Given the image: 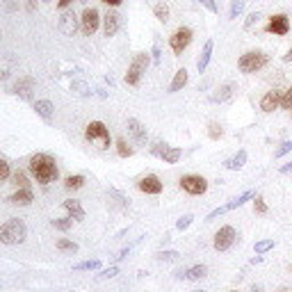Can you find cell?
Returning <instances> with one entry per match:
<instances>
[{"mask_svg": "<svg viewBox=\"0 0 292 292\" xmlns=\"http://www.w3.org/2000/svg\"><path fill=\"white\" fill-rule=\"evenodd\" d=\"M30 173L32 178L41 183V185H48L52 180H57L60 172H57V165H55V157L48 155V153H37V155L30 157Z\"/></svg>", "mask_w": 292, "mask_h": 292, "instance_id": "6da1fadb", "label": "cell"}, {"mask_svg": "<svg viewBox=\"0 0 292 292\" xmlns=\"http://www.w3.org/2000/svg\"><path fill=\"white\" fill-rule=\"evenodd\" d=\"M85 137H87V142H91L98 151H105V149L112 146L110 130H107V126H105L103 121H91V123H87V128H85Z\"/></svg>", "mask_w": 292, "mask_h": 292, "instance_id": "7a4b0ae2", "label": "cell"}, {"mask_svg": "<svg viewBox=\"0 0 292 292\" xmlns=\"http://www.w3.org/2000/svg\"><path fill=\"white\" fill-rule=\"evenodd\" d=\"M28 235V228L21 219H9L0 226V242L2 244H21Z\"/></svg>", "mask_w": 292, "mask_h": 292, "instance_id": "3957f363", "label": "cell"}, {"mask_svg": "<svg viewBox=\"0 0 292 292\" xmlns=\"http://www.w3.org/2000/svg\"><path fill=\"white\" fill-rule=\"evenodd\" d=\"M267 64V55L260 51H249L244 52L238 62V67H240L242 73H256V71H260L262 67Z\"/></svg>", "mask_w": 292, "mask_h": 292, "instance_id": "277c9868", "label": "cell"}, {"mask_svg": "<svg viewBox=\"0 0 292 292\" xmlns=\"http://www.w3.org/2000/svg\"><path fill=\"white\" fill-rule=\"evenodd\" d=\"M149 55L146 52H139L135 60H133V64H130V69H128L126 73V85H130V87H135L139 80H142L144 71H146V67H149Z\"/></svg>", "mask_w": 292, "mask_h": 292, "instance_id": "5b68a950", "label": "cell"}, {"mask_svg": "<svg viewBox=\"0 0 292 292\" xmlns=\"http://www.w3.org/2000/svg\"><path fill=\"white\" fill-rule=\"evenodd\" d=\"M180 188L185 189L188 194L199 196V194H206V189H208V180L203 178V176H196V173H188V176L180 178Z\"/></svg>", "mask_w": 292, "mask_h": 292, "instance_id": "8992f818", "label": "cell"}, {"mask_svg": "<svg viewBox=\"0 0 292 292\" xmlns=\"http://www.w3.org/2000/svg\"><path fill=\"white\" fill-rule=\"evenodd\" d=\"M189 41H192V30H189V28H183V25L169 37V46H172V51L176 52V55H180V52L185 51L189 46Z\"/></svg>", "mask_w": 292, "mask_h": 292, "instance_id": "52a82bcc", "label": "cell"}, {"mask_svg": "<svg viewBox=\"0 0 292 292\" xmlns=\"http://www.w3.org/2000/svg\"><path fill=\"white\" fill-rule=\"evenodd\" d=\"M235 238H238V233H235L233 226H222V228L215 233V242H212V244H215L217 251H226V249L235 242Z\"/></svg>", "mask_w": 292, "mask_h": 292, "instance_id": "ba28073f", "label": "cell"}, {"mask_svg": "<svg viewBox=\"0 0 292 292\" xmlns=\"http://www.w3.org/2000/svg\"><path fill=\"white\" fill-rule=\"evenodd\" d=\"M265 30L272 32V34H278V37H283V34H288V32H290V18H288L285 14L272 16Z\"/></svg>", "mask_w": 292, "mask_h": 292, "instance_id": "9c48e42d", "label": "cell"}, {"mask_svg": "<svg viewBox=\"0 0 292 292\" xmlns=\"http://www.w3.org/2000/svg\"><path fill=\"white\" fill-rule=\"evenodd\" d=\"M80 21H83V32L85 34H94V32L98 30V23H101V16H98V12L94 7H87L83 12V18H80Z\"/></svg>", "mask_w": 292, "mask_h": 292, "instance_id": "30bf717a", "label": "cell"}, {"mask_svg": "<svg viewBox=\"0 0 292 292\" xmlns=\"http://www.w3.org/2000/svg\"><path fill=\"white\" fill-rule=\"evenodd\" d=\"M137 188H139V192H144V194H160V192H162V183H160V178H157L155 173H149V176L139 178Z\"/></svg>", "mask_w": 292, "mask_h": 292, "instance_id": "8fae6325", "label": "cell"}, {"mask_svg": "<svg viewBox=\"0 0 292 292\" xmlns=\"http://www.w3.org/2000/svg\"><path fill=\"white\" fill-rule=\"evenodd\" d=\"M278 105H281V91H276V89L267 91V94L260 98V110L262 112H274Z\"/></svg>", "mask_w": 292, "mask_h": 292, "instance_id": "7c38bea8", "label": "cell"}, {"mask_svg": "<svg viewBox=\"0 0 292 292\" xmlns=\"http://www.w3.org/2000/svg\"><path fill=\"white\" fill-rule=\"evenodd\" d=\"M119 14H114V12H107L103 18V25H105V37H114L117 30H119Z\"/></svg>", "mask_w": 292, "mask_h": 292, "instance_id": "4fadbf2b", "label": "cell"}, {"mask_svg": "<svg viewBox=\"0 0 292 292\" xmlns=\"http://www.w3.org/2000/svg\"><path fill=\"white\" fill-rule=\"evenodd\" d=\"M128 130H130V135L135 137L137 144H146V128L137 119H128Z\"/></svg>", "mask_w": 292, "mask_h": 292, "instance_id": "5bb4252c", "label": "cell"}, {"mask_svg": "<svg viewBox=\"0 0 292 292\" xmlns=\"http://www.w3.org/2000/svg\"><path fill=\"white\" fill-rule=\"evenodd\" d=\"M32 189H18V192H14V194L9 196V203H14V206H30L32 203Z\"/></svg>", "mask_w": 292, "mask_h": 292, "instance_id": "9a60e30c", "label": "cell"}, {"mask_svg": "<svg viewBox=\"0 0 292 292\" xmlns=\"http://www.w3.org/2000/svg\"><path fill=\"white\" fill-rule=\"evenodd\" d=\"M64 210H67L69 215H71V219H75V222H83V219H85V210H83V206H80L78 201H73V199L64 201Z\"/></svg>", "mask_w": 292, "mask_h": 292, "instance_id": "2e32d148", "label": "cell"}, {"mask_svg": "<svg viewBox=\"0 0 292 292\" xmlns=\"http://www.w3.org/2000/svg\"><path fill=\"white\" fill-rule=\"evenodd\" d=\"M185 85H188V71H185V69H178L176 75H173V83L169 85V91H178V89H183Z\"/></svg>", "mask_w": 292, "mask_h": 292, "instance_id": "e0dca14e", "label": "cell"}, {"mask_svg": "<svg viewBox=\"0 0 292 292\" xmlns=\"http://www.w3.org/2000/svg\"><path fill=\"white\" fill-rule=\"evenodd\" d=\"M244 162H247V153H244V151H240L238 155H233L231 160H226L224 165H226V169H231V172H238V169H242V167H244Z\"/></svg>", "mask_w": 292, "mask_h": 292, "instance_id": "ac0fdd59", "label": "cell"}, {"mask_svg": "<svg viewBox=\"0 0 292 292\" xmlns=\"http://www.w3.org/2000/svg\"><path fill=\"white\" fill-rule=\"evenodd\" d=\"M210 55H212V41H206V46H203V55L199 57V62H196V69H199L201 73L206 71V67H208Z\"/></svg>", "mask_w": 292, "mask_h": 292, "instance_id": "d6986e66", "label": "cell"}, {"mask_svg": "<svg viewBox=\"0 0 292 292\" xmlns=\"http://www.w3.org/2000/svg\"><path fill=\"white\" fill-rule=\"evenodd\" d=\"M34 110H37L46 121H51V117H52V103L51 101H37V103H34Z\"/></svg>", "mask_w": 292, "mask_h": 292, "instance_id": "ffe728a7", "label": "cell"}, {"mask_svg": "<svg viewBox=\"0 0 292 292\" xmlns=\"http://www.w3.org/2000/svg\"><path fill=\"white\" fill-rule=\"evenodd\" d=\"M206 272H208L206 265H194V267H189V270L185 272V278H189V281H199V278L206 276Z\"/></svg>", "mask_w": 292, "mask_h": 292, "instance_id": "44dd1931", "label": "cell"}, {"mask_svg": "<svg viewBox=\"0 0 292 292\" xmlns=\"http://www.w3.org/2000/svg\"><path fill=\"white\" fill-rule=\"evenodd\" d=\"M62 32L64 34H73L75 32V14H64V18H62Z\"/></svg>", "mask_w": 292, "mask_h": 292, "instance_id": "7402d4cb", "label": "cell"}, {"mask_svg": "<svg viewBox=\"0 0 292 292\" xmlns=\"http://www.w3.org/2000/svg\"><path fill=\"white\" fill-rule=\"evenodd\" d=\"M160 155H162V160H165V162H169V165H176V162L180 160V149H165Z\"/></svg>", "mask_w": 292, "mask_h": 292, "instance_id": "603a6c76", "label": "cell"}, {"mask_svg": "<svg viewBox=\"0 0 292 292\" xmlns=\"http://www.w3.org/2000/svg\"><path fill=\"white\" fill-rule=\"evenodd\" d=\"M57 249H60V251H67V254H78V244L67 240V238H60V240H57Z\"/></svg>", "mask_w": 292, "mask_h": 292, "instance_id": "cb8c5ba5", "label": "cell"}, {"mask_svg": "<svg viewBox=\"0 0 292 292\" xmlns=\"http://www.w3.org/2000/svg\"><path fill=\"white\" fill-rule=\"evenodd\" d=\"M85 185V176H69L64 180V188L67 189H80Z\"/></svg>", "mask_w": 292, "mask_h": 292, "instance_id": "d4e9b609", "label": "cell"}, {"mask_svg": "<svg viewBox=\"0 0 292 292\" xmlns=\"http://www.w3.org/2000/svg\"><path fill=\"white\" fill-rule=\"evenodd\" d=\"M155 16H157V21H162V23L169 21V7H167L165 2H157L155 5Z\"/></svg>", "mask_w": 292, "mask_h": 292, "instance_id": "484cf974", "label": "cell"}, {"mask_svg": "<svg viewBox=\"0 0 292 292\" xmlns=\"http://www.w3.org/2000/svg\"><path fill=\"white\" fill-rule=\"evenodd\" d=\"M117 153H119L121 157H130L133 155V149L126 144V139H121L119 137V139H117Z\"/></svg>", "mask_w": 292, "mask_h": 292, "instance_id": "4316f807", "label": "cell"}, {"mask_svg": "<svg viewBox=\"0 0 292 292\" xmlns=\"http://www.w3.org/2000/svg\"><path fill=\"white\" fill-rule=\"evenodd\" d=\"M52 226L57 228V231H69L71 226H73V219L71 217H62V219H52Z\"/></svg>", "mask_w": 292, "mask_h": 292, "instance_id": "83f0119b", "label": "cell"}, {"mask_svg": "<svg viewBox=\"0 0 292 292\" xmlns=\"http://www.w3.org/2000/svg\"><path fill=\"white\" fill-rule=\"evenodd\" d=\"M251 196H254V194H251V192H244V194H242V196H240V199H235V201H231V203H226L224 208H226V210H233V208H240L242 203H247V201H249V199H251Z\"/></svg>", "mask_w": 292, "mask_h": 292, "instance_id": "f1b7e54d", "label": "cell"}, {"mask_svg": "<svg viewBox=\"0 0 292 292\" xmlns=\"http://www.w3.org/2000/svg\"><path fill=\"white\" fill-rule=\"evenodd\" d=\"M14 185L18 189H25L28 188V176H25V172H21V169H18V172L14 173Z\"/></svg>", "mask_w": 292, "mask_h": 292, "instance_id": "f546056e", "label": "cell"}, {"mask_svg": "<svg viewBox=\"0 0 292 292\" xmlns=\"http://www.w3.org/2000/svg\"><path fill=\"white\" fill-rule=\"evenodd\" d=\"M274 244H276L274 240H260V242H256V254H265V251L274 249Z\"/></svg>", "mask_w": 292, "mask_h": 292, "instance_id": "4dcf8cb0", "label": "cell"}, {"mask_svg": "<svg viewBox=\"0 0 292 292\" xmlns=\"http://www.w3.org/2000/svg\"><path fill=\"white\" fill-rule=\"evenodd\" d=\"M208 135H210V139H222L224 130H222L219 123H210V126H208Z\"/></svg>", "mask_w": 292, "mask_h": 292, "instance_id": "1f68e13d", "label": "cell"}, {"mask_svg": "<svg viewBox=\"0 0 292 292\" xmlns=\"http://www.w3.org/2000/svg\"><path fill=\"white\" fill-rule=\"evenodd\" d=\"M98 267H101V262L98 260H85V262H80V265H75L73 270H98Z\"/></svg>", "mask_w": 292, "mask_h": 292, "instance_id": "d6a6232c", "label": "cell"}, {"mask_svg": "<svg viewBox=\"0 0 292 292\" xmlns=\"http://www.w3.org/2000/svg\"><path fill=\"white\" fill-rule=\"evenodd\" d=\"M281 107L283 110H292V87L281 96Z\"/></svg>", "mask_w": 292, "mask_h": 292, "instance_id": "836d02e7", "label": "cell"}, {"mask_svg": "<svg viewBox=\"0 0 292 292\" xmlns=\"http://www.w3.org/2000/svg\"><path fill=\"white\" fill-rule=\"evenodd\" d=\"M254 208H256V212H258V215H265V212H267V203H265V199H262V196H256Z\"/></svg>", "mask_w": 292, "mask_h": 292, "instance_id": "e575fe53", "label": "cell"}, {"mask_svg": "<svg viewBox=\"0 0 292 292\" xmlns=\"http://www.w3.org/2000/svg\"><path fill=\"white\" fill-rule=\"evenodd\" d=\"M7 178H9V162L0 157V183H2V180H7Z\"/></svg>", "mask_w": 292, "mask_h": 292, "instance_id": "d590c367", "label": "cell"}, {"mask_svg": "<svg viewBox=\"0 0 292 292\" xmlns=\"http://www.w3.org/2000/svg\"><path fill=\"white\" fill-rule=\"evenodd\" d=\"M222 94H217V96H212V101H226V98L231 96V91H233V85H226V87H222Z\"/></svg>", "mask_w": 292, "mask_h": 292, "instance_id": "8d00e7d4", "label": "cell"}, {"mask_svg": "<svg viewBox=\"0 0 292 292\" xmlns=\"http://www.w3.org/2000/svg\"><path fill=\"white\" fill-rule=\"evenodd\" d=\"M117 274H119V267H110V270L101 272L96 278H98V281H103V278H112V276H117Z\"/></svg>", "mask_w": 292, "mask_h": 292, "instance_id": "74e56055", "label": "cell"}, {"mask_svg": "<svg viewBox=\"0 0 292 292\" xmlns=\"http://www.w3.org/2000/svg\"><path fill=\"white\" fill-rule=\"evenodd\" d=\"M288 151H292V142H283L281 146H278L276 151H274V157H281V155H285Z\"/></svg>", "mask_w": 292, "mask_h": 292, "instance_id": "f35d334b", "label": "cell"}, {"mask_svg": "<svg viewBox=\"0 0 292 292\" xmlns=\"http://www.w3.org/2000/svg\"><path fill=\"white\" fill-rule=\"evenodd\" d=\"M242 7H244V2H242V0H233V5H231V18H235V16L240 14Z\"/></svg>", "mask_w": 292, "mask_h": 292, "instance_id": "ab89813d", "label": "cell"}, {"mask_svg": "<svg viewBox=\"0 0 292 292\" xmlns=\"http://www.w3.org/2000/svg\"><path fill=\"white\" fill-rule=\"evenodd\" d=\"M157 258H160V260H176L178 254H176V251H162V254H157Z\"/></svg>", "mask_w": 292, "mask_h": 292, "instance_id": "60d3db41", "label": "cell"}, {"mask_svg": "<svg viewBox=\"0 0 292 292\" xmlns=\"http://www.w3.org/2000/svg\"><path fill=\"white\" fill-rule=\"evenodd\" d=\"M189 224H192V217L188 215V217H183V219L178 222V224H176V228H178V231H183V228H188Z\"/></svg>", "mask_w": 292, "mask_h": 292, "instance_id": "b9f144b4", "label": "cell"}, {"mask_svg": "<svg viewBox=\"0 0 292 292\" xmlns=\"http://www.w3.org/2000/svg\"><path fill=\"white\" fill-rule=\"evenodd\" d=\"M201 2L210 9V12H217V5H215V0H201Z\"/></svg>", "mask_w": 292, "mask_h": 292, "instance_id": "7bdbcfd3", "label": "cell"}, {"mask_svg": "<svg viewBox=\"0 0 292 292\" xmlns=\"http://www.w3.org/2000/svg\"><path fill=\"white\" fill-rule=\"evenodd\" d=\"M258 18H260V14H251V16H249V21H247V28H251V25H254V23L258 21Z\"/></svg>", "mask_w": 292, "mask_h": 292, "instance_id": "ee69618b", "label": "cell"}, {"mask_svg": "<svg viewBox=\"0 0 292 292\" xmlns=\"http://www.w3.org/2000/svg\"><path fill=\"white\" fill-rule=\"evenodd\" d=\"M71 2H73V0H60V2H57V7H60V9H64V7H69Z\"/></svg>", "mask_w": 292, "mask_h": 292, "instance_id": "f6af8a7d", "label": "cell"}, {"mask_svg": "<svg viewBox=\"0 0 292 292\" xmlns=\"http://www.w3.org/2000/svg\"><path fill=\"white\" fill-rule=\"evenodd\" d=\"M292 172V162H288L285 167H281V173H290Z\"/></svg>", "mask_w": 292, "mask_h": 292, "instance_id": "bcb514c9", "label": "cell"}, {"mask_svg": "<svg viewBox=\"0 0 292 292\" xmlns=\"http://www.w3.org/2000/svg\"><path fill=\"white\" fill-rule=\"evenodd\" d=\"M105 5H112V7H117V5H121V0H103Z\"/></svg>", "mask_w": 292, "mask_h": 292, "instance_id": "7dc6e473", "label": "cell"}, {"mask_svg": "<svg viewBox=\"0 0 292 292\" xmlns=\"http://www.w3.org/2000/svg\"><path fill=\"white\" fill-rule=\"evenodd\" d=\"M283 62H292V46H290V51H288V55H283Z\"/></svg>", "mask_w": 292, "mask_h": 292, "instance_id": "c3c4849f", "label": "cell"}, {"mask_svg": "<svg viewBox=\"0 0 292 292\" xmlns=\"http://www.w3.org/2000/svg\"><path fill=\"white\" fill-rule=\"evenodd\" d=\"M251 292H262V290L258 288V285H254V288H251Z\"/></svg>", "mask_w": 292, "mask_h": 292, "instance_id": "681fc988", "label": "cell"}, {"mask_svg": "<svg viewBox=\"0 0 292 292\" xmlns=\"http://www.w3.org/2000/svg\"><path fill=\"white\" fill-rule=\"evenodd\" d=\"M194 292H203V290H194Z\"/></svg>", "mask_w": 292, "mask_h": 292, "instance_id": "f907efd6", "label": "cell"}, {"mask_svg": "<svg viewBox=\"0 0 292 292\" xmlns=\"http://www.w3.org/2000/svg\"><path fill=\"white\" fill-rule=\"evenodd\" d=\"M290 270H292V267H290Z\"/></svg>", "mask_w": 292, "mask_h": 292, "instance_id": "816d5d0a", "label": "cell"}, {"mask_svg": "<svg viewBox=\"0 0 292 292\" xmlns=\"http://www.w3.org/2000/svg\"><path fill=\"white\" fill-rule=\"evenodd\" d=\"M233 292H235V290H233Z\"/></svg>", "mask_w": 292, "mask_h": 292, "instance_id": "f5cc1de1", "label": "cell"}]
</instances>
